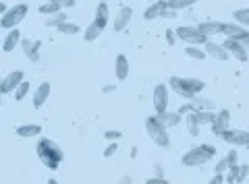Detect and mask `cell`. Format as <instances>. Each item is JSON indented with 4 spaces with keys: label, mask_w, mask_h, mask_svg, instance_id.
<instances>
[{
    "label": "cell",
    "mask_w": 249,
    "mask_h": 184,
    "mask_svg": "<svg viewBox=\"0 0 249 184\" xmlns=\"http://www.w3.org/2000/svg\"><path fill=\"white\" fill-rule=\"evenodd\" d=\"M36 153H37V157H40V162L48 168L50 172L58 170V166L62 164V159H65V153H62V149L58 147V143H54L50 139H40L37 141Z\"/></svg>",
    "instance_id": "cell-1"
},
{
    "label": "cell",
    "mask_w": 249,
    "mask_h": 184,
    "mask_svg": "<svg viewBox=\"0 0 249 184\" xmlns=\"http://www.w3.org/2000/svg\"><path fill=\"white\" fill-rule=\"evenodd\" d=\"M168 87L185 99H193L196 95H201V91L206 89V83L201 79H193V77H170Z\"/></svg>",
    "instance_id": "cell-2"
},
{
    "label": "cell",
    "mask_w": 249,
    "mask_h": 184,
    "mask_svg": "<svg viewBox=\"0 0 249 184\" xmlns=\"http://www.w3.org/2000/svg\"><path fill=\"white\" fill-rule=\"evenodd\" d=\"M143 126H145L147 137H150V139H152L156 145H158V147H164V149H168V147H170L168 126L160 120L158 114H156V116H147V118H145V122H143Z\"/></svg>",
    "instance_id": "cell-3"
},
{
    "label": "cell",
    "mask_w": 249,
    "mask_h": 184,
    "mask_svg": "<svg viewBox=\"0 0 249 184\" xmlns=\"http://www.w3.org/2000/svg\"><path fill=\"white\" fill-rule=\"evenodd\" d=\"M214 155H216V149L212 147V145H199V147H193V149L187 151L181 157V162L187 168H199V166L208 164Z\"/></svg>",
    "instance_id": "cell-4"
},
{
    "label": "cell",
    "mask_w": 249,
    "mask_h": 184,
    "mask_svg": "<svg viewBox=\"0 0 249 184\" xmlns=\"http://www.w3.org/2000/svg\"><path fill=\"white\" fill-rule=\"evenodd\" d=\"M177 35H178V40H181L183 44L187 46H206L210 37L206 33H201L199 31V27H191V25H181V27H177Z\"/></svg>",
    "instance_id": "cell-5"
},
{
    "label": "cell",
    "mask_w": 249,
    "mask_h": 184,
    "mask_svg": "<svg viewBox=\"0 0 249 184\" xmlns=\"http://www.w3.org/2000/svg\"><path fill=\"white\" fill-rule=\"evenodd\" d=\"M27 13H29V4L21 2V4H17V6H13V9H9L6 13H2V17H0V25H2L4 29L17 27L19 23L27 17Z\"/></svg>",
    "instance_id": "cell-6"
},
{
    "label": "cell",
    "mask_w": 249,
    "mask_h": 184,
    "mask_svg": "<svg viewBox=\"0 0 249 184\" xmlns=\"http://www.w3.org/2000/svg\"><path fill=\"white\" fill-rule=\"evenodd\" d=\"M168 85L166 83H158L154 87V93H152V102H154V110L156 114H164L168 110V102H170V93H168Z\"/></svg>",
    "instance_id": "cell-7"
},
{
    "label": "cell",
    "mask_w": 249,
    "mask_h": 184,
    "mask_svg": "<svg viewBox=\"0 0 249 184\" xmlns=\"http://www.w3.org/2000/svg\"><path fill=\"white\" fill-rule=\"evenodd\" d=\"M222 141H227L232 147H249V130L241 128H229L227 133H222Z\"/></svg>",
    "instance_id": "cell-8"
},
{
    "label": "cell",
    "mask_w": 249,
    "mask_h": 184,
    "mask_svg": "<svg viewBox=\"0 0 249 184\" xmlns=\"http://www.w3.org/2000/svg\"><path fill=\"white\" fill-rule=\"evenodd\" d=\"M25 81V73L23 71H13L9 73L2 79V83H0V93L2 95H9V93H15V89H17L21 83Z\"/></svg>",
    "instance_id": "cell-9"
},
{
    "label": "cell",
    "mask_w": 249,
    "mask_h": 184,
    "mask_svg": "<svg viewBox=\"0 0 249 184\" xmlns=\"http://www.w3.org/2000/svg\"><path fill=\"white\" fill-rule=\"evenodd\" d=\"M224 35L249 46V27L241 25V23H237V21L235 23H224Z\"/></svg>",
    "instance_id": "cell-10"
},
{
    "label": "cell",
    "mask_w": 249,
    "mask_h": 184,
    "mask_svg": "<svg viewBox=\"0 0 249 184\" xmlns=\"http://www.w3.org/2000/svg\"><path fill=\"white\" fill-rule=\"evenodd\" d=\"M224 48L229 50L231 58H237L239 62H247V60H249V50H247V46L241 44V42H237V40H232V37H227V40H224Z\"/></svg>",
    "instance_id": "cell-11"
},
{
    "label": "cell",
    "mask_w": 249,
    "mask_h": 184,
    "mask_svg": "<svg viewBox=\"0 0 249 184\" xmlns=\"http://www.w3.org/2000/svg\"><path fill=\"white\" fill-rule=\"evenodd\" d=\"M170 9L168 0H156V2H150V6L143 11V19L152 21V19H164L166 13Z\"/></svg>",
    "instance_id": "cell-12"
},
{
    "label": "cell",
    "mask_w": 249,
    "mask_h": 184,
    "mask_svg": "<svg viewBox=\"0 0 249 184\" xmlns=\"http://www.w3.org/2000/svg\"><path fill=\"white\" fill-rule=\"evenodd\" d=\"M210 128H212V133L216 137H222V133H227L231 128V112L229 110L216 112V118H214L212 124H210Z\"/></svg>",
    "instance_id": "cell-13"
},
{
    "label": "cell",
    "mask_w": 249,
    "mask_h": 184,
    "mask_svg": "<svg viewBox=\"0 0 249 184\" xmlns=\"http://www.w3.org/2000/svg\"><path fill=\"white\" fill-rule=\"evenodd\" d=\"M21 48L31 62H40V48H42L40 40H36V42L34 40H21Z\"/></svg>",
    "instance_id": "cell-14"
},
{
    "label": "cell",
    "mask_w": 249,
    "mask_h": 184,
    "mask_svg": "<svg viewBox=\"0 0 249 184\" xmlns=\"http://www.w3.org/2000/svg\"><path fill=\"white\" fill-rule=\"evenodd\" d=\"M131 19H133V9H131V6H123V9L116 13L114 23H112V29H114V31H123V29L131 23Z\"/></svg>",
    "instance_id": "cell-15"
},
{
    "label": "cell",
    "mask_w": 249,
    "mask_h": 184,
    "mask_svg": "<svg viewBox=\"0 0 249 184\" xmlns=\"http://www.w3.org/2000/svg\"><path fill=\"white\" fill-rule=\"evenodd\" d=\"M48 97H50V83L42 81L40 85H37V89H34V108L40 110L42 106L48 102Z\"/></svg>",
    "instance_id": "cell-16"
},
{
    "label": "cell",
    "mask_w": 249,
    "mask_h": 184,
    "mask_svg": "<svg viewBox=\"0 0 249 184\" xmlns=\"http://www.w3.org/2000/svg\"><path fill=\"white\" fill-rule=\"evenodd\" d=\"M206 52H208V56L210 58H214V60H229L231 54H229V50L224 48V44H216V42H210L204 46Z\"/></svg>",
    "instance_id": "cell-17"
},
{
    "label": "cell",
    "mask_w": 249,
    "mask_h": 184,
    "mask_svg": "<svg viewBox=\"0 0 249 184\" xmlns=\"http://www.w3.org/2000/svg\"><path fill=\"white\" fill-rule=\"evenodd\" d=\"M197 27H199V31L206 33L208 37L224 33V23L222 21H204V23H197Z\"/></svg>",
    "instance_id": "cell-18"
},
{
    "label": "cell",
    "mask_w": 249,
    "mask_h": 184,
    "mask_svg": "<svg viewBox=\"0 0 249 184\" xmlns=\"http://www.w3.org/2000/svg\"><path fill=\"white\" fill-rule=\"evenodd\" d=\"M21 40H23V35L19 31V27H13L9 29V33H6L4 37V42H2V50L4 52H13L17 46H21Z\"/></svg>",
    "instance_id": "cell-19"
},
{
    "label": "cell",
    "mask_w": 249,
    "mask_h": 184,
    "mask_svg": "<svg viewBox=\"0 0 249 184\" xmlns=\"http://www.w3.org/2000/svg\"><path fill=\"white\" fill-rule=\"evenodd\" d=\"M114 77L116 81H124L129 77V58L127 54H119L114 60Z\"/></svg>",
    "instance_id": "cell-20"
},
{
    "label": "cell",
    "mask_w": 249,
    "mask_h": 184,
    "mask_svg": "<svg viewBox=\"0 0 249 184\" xmlns=\"http://www.w3.org/2000/svg\"><path fill=\"white\" fill-rule=\"evenodd\" d=\"M40 133H42V126L40 124H21V126H17V135L21 137V139H34V137H40Z\"/></svg>",
    "instance_id": "cell-21"
},
{
    "label": "cell",
    "mask_w": 249,
    "mask_h": 184,
    "mask_svg": "<svg viewBox=\"0 0 249 184\" xmlns=\"http://www.w3.org/2000/svg\"><path fill=\"white\" fill-rule=\"evenodd\" d=\"M93 21H96L102 29L108 25V21H110V11H108V4L104 2V0L96 6V19H93Z\"/></svg>",
    "instance_id": "cell-22"
},
{
    "label": "cell",
    "mask_w": 249,
    "mask_h": 184,
    "mask_svg": "<svg viewBox=\"0 0 249 184\" xmlns=\"http://www.w3.org/2000/svg\"><path fill=\"white\" fill-rule=\"evenodd\" d=\"M185 126H187V133H189L191 137H197L199 135V128H201V122L197 118L196 112H189L185 116Z\"/></svg>",
    "instance_id": "cell-23"
},
{
    "label": "cell",
    "mask_w": 249,
    "mask_h": 184,
    "mask_svg": "<svg viewBox=\"0 0 249 184\" xmlns=\"http://www.w3.org/2000/svg\"><path fill=\"white\" fill-rule=\"evenodd\" d=\"M102 31H104V29L100 27L96 21H93V23H89V25L83 29V40H85V42H96V40H100Z\"/></svg>",
    "instance_id": "cell-24"
},
{
    "label": "cell",
    "mask_w": 249,
    "mask_h": 184,
    "mask_svg": "<svg viewBox=\"0 0 249 184\" xmlns=\"http://www.w3.org/2000/svg\"><path fill=\"white\" fill-rule=\"evenodd\" d=\"M158 116H160V120L164 122V124H166L168 128H170V126H177V124H181V122H183V120H181L183 116H181V114H178V110H177V112H170V110H166L164 114H158Z\"/></svg>",
    "instance_id": "cell-25"
},
{
    "label": "cell",
    "mask_w": 249,
    "mask_h": 184,
    "mask_svg": "<svg viewBox=\"0 0 249 184\" xmlns=\"http://www.w3.org/2000/svg\"><path fill=\"white\" fill-rule=\"evenodd\" d=\"M58 31L62 33V35H77V33H79L81 31V27L79 25H77V23H71V21H62V23H58Z\"/></svg>",
    "instance_id": "cell-26"
},
{
    "label": "cell",
    "mask_w": 249,
    "mask_h": 184,
    "mask_svg": "<svg viewBox=\"0 0 249 184\" xmlns=\"http://www.w3.org/2000/svg\"><path fill=\"white\" fill-rule=\"evenodd\" d=\"M185 54L193 60H206L208 58V52H206V48H201V46H187Z\"/></svg>",
    "instance_id": "cell-27"
},
{
    "label": "cell",
    "mask_w": 249,
    "mask_h": 184,
    "mask_svg": "<svg viewBox=\"0 0 249 184\" xmlns=\"http://www.w3.org/2000/svg\"><path fill=\"white\" fill-rule=\"evenodd\" d=\"M191 104H193V108L196 110H214L216 108V104L212 102V99H206V97H199V95L193 97Z\"/></svg>",
    "instance_id": "cell-28"
},
{
    "label": "cell",
    "mask_w": 249,
    "mask_h": 184,
    "mask_svg": "<svg viewBox=\"0 0 249 184\" xmlns=\"http://www.w3.org/2000/svg\"><path fill=\"white\" fill-rule=\"evenodd\" d=\"M62 21H67V13H65V11H58V13L50 15V17L46 19L44 25H46V27H58V23H62Z\"/></svg>",
    "instance_id": "cell-29"
},
{
    "label": "cell",
    "mask_w": 249,
    "mask_h": 184,
    "mask_svg": "<svg viewBox=\"0 0 249 184\" xmlns=\"http://www.w3.org/2000/svg\"><path fill=\"white\" fill-rule=\"evenodd\" d=\"M29 89H31V85H29L27 81H23L21 85L15 89V93H13V95H15V102H23V99L29 95Z\"/></svg>",
    "instance_id": "cell-30"
},
{
    "label": "cell",
    "mask_w": 249,
    "mask_h": 184,
    "mask_svg": "<svg viewBox=\"0 0 249 184\" xmlns=\"http://www.w3.org/2000/svg\"><path fill=\"white\" fill-rule=\"evenodd\" d=\"M232 19H235L237 23H241V25L249 27V6H245V9H239L232 13Z\"/></svg>",
    "instance_id": "cell-31"
},
{
    "label": "cell",
    "mask_w": 249,
    "mask_h": 184,
    "mask_svg": "<svg viewBox=\"0 0 249 184\" xmlns=\"http://www.w3.org/2000/svg\"><path fill=\"white\" fill-rule=\"evenodd\" d=\"M196 114H197V118H199L201 124H212L214 118H216L214 110H196Z\"/></svg>",
    "instance_id": "cell-32"
},
{
    "label": "cell",
    "mask_w": 249,
    "mask_h": 184,
    "mask_svg": "<svg viewBox=\"0 0 249 184\" xmlns=\"http://www.w3.org/2000/svg\"><path fill=\"white\" fill-rule=\"evenodd\" d=\"M37 11H40L42 15H46V17H50V15H54V13H58V11H65V9H60V6L56 4V2H46V4H42V6H37Z\"/></svg>",
    "instance_id": "cell-33"
},
{
    "label": "cell",
    "mask_w": 249,
    "mask_h": 184,
    "mask_svg": "<svg viewBox=\"0 0 249 184\" xmlns=\"http://www.w3.org/2000/svg\"><path fill=\"white\" fill-rule=\"evenodd\" d=\"M197 0H168V4H170V9H175V11H183V9H189V6H193Z\"/></svg>",
    "instance_id": "cell-34"
},
{
    "label": "cell",
    "mask_w": 249,
    "mask_h": 184,
    "mask_svg": "<svg viewBox=\"0 0 249 184\" xmlns=\"http://www.w3.org/2000/svg\"><path fill=\"white\" fill-rule=\"evenodd\" d=\"M239 172H241V164H237V166H231L229 170H227V182H239Z\"/></svg>",
    "instance_id": "cell-35"
},
{
    "label": "cell",
    "mask_w": 249,
    "mask_h": 184,
    "mask_svg": "<svg viewBox=\"0 0 249 184\" xmlns=\"http://www.w3.org/2000/svg\"><path fill=\"white\" fill-rule=\"evenodd\" d=\"M231 168V164H229V159L227 157H222V159H218L216 162V168H214V172H220V174H227V170Z\"/></svg>",
    "instance_id": "cell-36"
},
{
    "label": "cell",
    "mask_w": 249,
    "mask_h": 184,
    "mask_svg": "<svg viewBox=\"0 0 249 184\" xmlns=\"http://www.w3.org/2000/svg\"><path fill=\"white\" fill-rule=\"evenodd\" d=\"M114 153H119V143H116V141H112V143L104 149V157H112Z\"/></svg>",
    "instance_id": "cell-37"
},
{
    "label": "cell",
    "mask_w": 249,
    "mask_h": 184,
    "mask_svg": "<svg viewBox=\"0 0 249 184\" xmlns=\"http://www.w3.org/2000/svg\"><path fill=\"white\" fill-rule=\"evenodd\" d=\"M177 40H178L177 29H166V44H168V46H175Z\"/></svg>",
    "instance_id": "cell-38"
},
{
    "label": "cell",
    "mask_w": 249,
    "mask_h": 184,
    "mask_svg": "<svg viewBox=\"0 0 249 184\" xmlns=\"http://www.w3.org/2000/svg\"><path fill=\"white\" fill-rule=\"evenodd\" d=\"M224 157L229 159V164H231V166H237V164H239V153H237V149H231Z\"/></svg>",
    "instance_id": "cell-39"
},
{
    "label": "cell",
    "mask_w": 249,
    "mask_h": 184,
    "mask_svg": "<svg viewBox=\"0 0 249 184\" xmlns=\"http://www.w3.org/2000/svg\"><path fill=\"white\" fill-rule=\"evenodd\" d=\"M121 137H123L121 130H106L104 133V139H108V141H116V139H121Z\"/></svg>",
    "instance_id": "cell-40"
},
{
    "label": "cell",
    "mask_w": 249,
    "mask_h": 184,
    "mask_svg": "<svg viewBox=\"0 0 249 184\" xmlns=\"http://www.w3.org/2000/svg\"><path fill=\"white\" fill-rule=\"evenodd\" d=\"M50 2H56L60 9H73L75 6V0H50Z\"/></svg>",
    "instance_id": "cell-41"
},
{
    "label": "cell",
    "mask_w": 249,
    "mask_h": 184,
    "mask_svg": "<svg viewBox=\"0 0 249 184\" xmlns=\"http://www.w3.org/2000/svg\"><path fill=\"white\" fill-rule=\"evenodd\" d=\"M189 112H196V108H193V104L189 102V104H185V106H181V108H178V114H181V116L185 118L187 116V114H189Z\"/></svg>",
    "instance_id": "cell-42"
},
{
    "label": "cell",
    "mask_w": 249,
    "mask_h": 184,
    "mask_svg": "<svg viewBox=\"0 0 249 184\" xmlns=\"http://www.w3.org/2000/svg\"><path fill=\"white\" fill-rule=\"evenodd\" d=\"M249 176V166L247 164H241V172H239V182H245Z\"/></svg>",
    "instance_id": "cell-43"
},
{
    "label": "cell",
    "mask_w": 249,
    "mask_h": 184,
    "mask_svg": "<svg viewBox=\"0 0 249 184\" xmlns=\"http://www.w3.org/2000/svg\"><path fill=\"white\" fill-rule=\"evenodd\" d=\"M154 172H156V176H158V178L166 180V176H164V172H162V168H160V166H156V168H154Z\"/></svg>",
    "instance_id": "cell-44"
},
{
    "label": "cell",
    "mask_w": 249,
    "mask_h": 184,
    "mask_svg": "<svg viewBox=\"0 0 249 184\" xmlns=\"http://www.w3.org/2000/svg\"><path fill=\"white\" fill-rule=\"evenodd\" d=\"M114 89H116V85H106V87H104L102 91H104V93H112Z\"/></svg>",
    "instance_id": "cell-45"
},
{
    "label": "cell",
    "mask_w": 249,
    "mask_h": 184,
    "mask_svg": "<svg viewBox=\"0 0 249 184\" xmlns=\"http://www.w3.org/2000/svg\"><path fill=\"white\" fill-rule=\"evenodd\" d=\"M6 11H9V6H6L4 2H0V13H6Z\"/></svg>",
    "instance_id": "cell-46"
},
{
    "label": "cell",
    "mask_w": 249,
    "mask_h": 184,
    "mask_svg": "<svg viewBox=\"0 0 249 184\" xmlns=\"http://www.w3.org/2000/svg\"><path fill=\"white\" fill-rule=\"evenodd\" d=\"M147 2H156V0H147Z\"/></svg>",
    "instance_id": "cell-47"
}]
</instances>
